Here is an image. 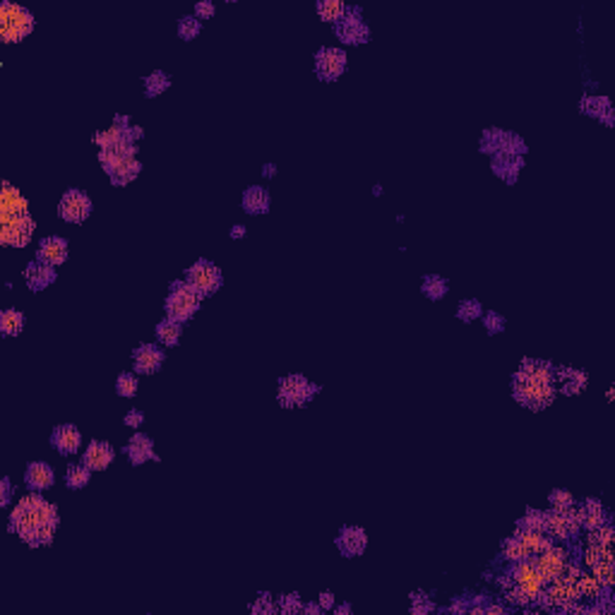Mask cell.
<instances>
[{"instance_id":"6da1fadb","label":"cell","mask_w":615,"mask_h":615,"mask_svg":"<svg viewBox=\"0 0 615 615\" xmlns=\"http://www.w3.org/2000/svg\"><path fill=\"white\" fill-rule=\"evenodd\" d=\"M58 524H61L58 510L51 502H46L39 493H34L17 502V507L10 514L8 529L12 534H17L26 546L39 548L53 544Z\"/></svg>"},{"instance_id":"7a4b0ae2","label":"cell","mask_w":615,"mask_h":615,"mask_svg":"<svg viewBox=\"0 0 615 615\" xmlns=\"http://www.w3.org/2000/svg\"><path fill=\"white\" fill-rule=\"evenodd\" d=\"M169 289L171 291L166 296V303H164L166 317H169V320H174V322H181V325H185V322L193 320V315L200 310L202 296L197 294V289L193 286V284L185 281V279L171 281Z\"/></svg>"},{"instance_id":"3957f363","label":"cell","mask_w":615,"mask_h":615,"mask_svg":"<svg viewBox=\"0 0 615 615\" xmlns=\"http://www.w3.org/2000/svg\"><path fill=\"white\" fill-rule=\"evenodd\" d=\"M555 385H544V382H531L521 375H512V396L519 406L529 411H544L555 401Z\"/></svg>"},{"instance_id":"277c9868","label":"cell","mask_w":615,"mask_h":615,"mask_svg":"<svg viewBox=\"0 0 615 615\" xmlns=\"http://www.w3.org/2000/svg\"><path fill=\"white\" fill-rule=\"evenodd\" d=\"M34 31V15L15 3L0 5V39L5 44L24 41Z\"/></svg>"},{"instance_id":"5b68a950","label":"cell","mask_w":615,"mask_h":615,"mask_svg":"<svg viewBox=\"0 0 615 615\" xmlns=\"http://www.w3.org/2000/svg\"><path fill=\"white\" fill-rule=\"evenodd\" d=\"M320 387L315 382H310L306 375H286L279 378V389H276V399L284 409H301L308 406L315 399Z\"/></svg>"},{"instance_id":"8992f818","label":"cell","mask_w":615,"mask_h":615,"mask_svg":"<svg viewBox=\"0 0 615 615\" xmlns=\"http://www.w3.org/2000/svg\"><path fill=\"white\" fill-rule=\"evenodd\" d=\"M185 281L193 284V286L197 289V294H200L202 299H207V296H214L216 291L221 289L224 274L211 260L200 257V260L188 267V272H185Z\"/></svg>"},{"instance_id":"52a82bcc","label":"cell","mask_w":615,"mask_h":615,"mask_svg":"<svg viewBox=\"0 0 615 615\" xmlns=\"http://www.w3.org/2000/svg\"><path fill=\"white\" fill-rule=\"evenodd\" d=\"M334 34L346 46H361L370 41V26L363 19V10L359 5H349L344 19L339 24H334Z\"/></svg>"},{"instance_id":"ba28073f","label":"cell","mask_w":615,"mask_h":615,"mask_svg":"<svg viewBox=\"0 0 615 615\" xmlns=\"http://www.w3.org/2000/svg\"><path fill=\"white\" fill-rule=\"evenodd\" d=\"M349 68L346 51L336 46H325L315 53V75L322 82H336Z\"/></svg>"},{"instance_id":"9c48e42d","label":"cell","mask_w":615,"mask_h":615,"mask_svg":"<svg viewBox=\"0 0 615 615\" xmlns=\"http://www.w3.org/2000/svg\"><path fill=\"white\" fill-rule=\"evenodd\" d=\"M544 531L551 536L553 541H574L579 534V524H577V514L572 510H548L546 519H544Z\"/></svg>"},{"instance_id":"30bf717a","label":"cell","mask_w":615,"mask_h":615,"mask_svg":"<svg viewBox=\"0 0 615 615\" xmlns=\"http://www.w3.org/2000/svg\"><path fill=\"white\" fill-rule=\"evenodd\" d=\"M91 197L79 188H70L68 193L61 197V204H58V214H61L63 221L68 224H82L89 219L91 214Z\"/></svg>"},{"instance_id":"8fae6325","label":"cell","mask_w":615,"mask_h":615,"mask_svg":"<svg viewBox=\"0 0 615 615\" xmlns=\"http://www.w3.org/2000/svg\"><path fill=\"white\" fill-rule=\"evenodd\" d=\"M164 361H166V354H164L161 346H154V344H140V346L132 351V368H135L137 375L159 373Z\"/></svg>"},{"instance_id":"7c38bea8","label":"cell","mask_w":615,"mask_h":615,"mask_svg":"<svg viewBox=\"0 0 615 615\" xmlns=\"http://www.w3.org/2000/svg\"><path fill=\"white\" fill-rule=\"evenodd\" d=\"M334 544H336V551H339L344 558H359L368 548V534H366V529H361V526H341Z\"/></svg>"},{"instance_id":"4fadbf2b","label":"cell","mask_w":615,"mask_h":615,"mask_svg":"<svg viewBox=\"0 0 615 615\" xmlns=\"http://www.w3.org/2000/svg\"><path fill=\"white\" fill-rule=\"evenodd\" d=\"M31 236H34V219L31 216L3 221V229H0V241L12 248H24L31 241Z\"/></svg>"},{"instance_id":"5bb4252c","label":"cell","mask_w":615,"mask_h":615,"mask_svg":"<svg viewBox=\"0 0 615 615\" xmlns=\"http://www.w3.org/2000/svg\"><path fill=\"white\" fill-rule=\"evenodd\" d=\"M22 216H29V202L10 183H3V193H0V224L22 219Z\"/></svg>"},{"instance_id":"9a60e30c","label":"cell","mask_w":615,"mask_h":615,"mask_svg":"<svg viewBox=\"0 0 615 615\" xmlns=\"http://www.w3.org/2000/svg\"><path fill=\"white\" fill-rule=\"evenodd\" d=\"M123 454L130 459L132 466H142L151 459L159 461L156 452H154V442H151L149 435H144V433L132 435V438L128 440V445L123 447Z\"/></svg>"},{"instance_id":"2e32d148","label":"cell","mask_w":615,"mask_h":615,"mask_svg":"<svg viewBox=\"0 0 615 615\" xmlns=\"http://www.w3.org/2000/svg\"><path fill=\"white\" fill-rule=\"evenodd\" d=\"M574 514H577L579 529H586V531L608 524L606 507L601 505V500H596V498H586L584 502H579V507H574Z\"/></svg>"},{"instance_id":"e0dca14e","label":"cell","mask_w":615,"mask_h":615,"mask_svg":"<svg viewBox=\"0 0 615 615\" xmlns=\"http://www.w3.org/2000/svg\"><path fill=\"white\" fill-rule=\"evenodd\" d=\"M36 260H41L51 267H61V264L68 260V241L61 236H46L39 241V250H36Z\"/></svg>"},{"instance_id":"ac0fdd59","label":"cell","mask_w":615,"mask_h":615,"mask_svg":"<svg viewBox=\"0 0 615 615\" xmlns=\"http://www.w3.org/2000/svg\"><path fill=\"white\" fill-rule=\"evenodd\" d=\"M51 447L63 457H72L82 447V433L75 426H58L51 433Z\"/></svg>"},{"instance_id":"d6986e66","label":"cell","mask_w":615,"mask_h":615,"mask_svg":"<svg viewBox=\"0 0 615 615\" xmlns=\"http://www.w3.org/2000/svg\"><path fill=\"white\" fill-rule=\"evenodd\" d=\"M579 109H581V114H584V116L596 118V121L604 123L606 128H613V125H615V111H613V104H611V99H608V96L586 94V96H581Z\"/></svg>"},{"instance_id":"ffe728a7","label":"cell","mask_w":615,"mask_h":615,"mask_svg":"<svg viewBox=\"0 0 615 615\" xmlns=\"http://www.w3.org/2000/svg\"><path fill=\"white\" fill-rule=\"evenodd\" d=\"M56 276H58L56 267H51V264H46L41 260H31L24 267V281H26V286H29V291H34V294L49 289L51 284L56 281Z\"/></svg>"},{"instance_id":"44dd1931","label":"cell","mask_w":615,"mask_h":615,"mask_svg":"<svg viewBox=\"0 0 615 615\" xmlns=\"http://www.w3.org/2000/svg\"><path fill=\"white\" fill-rule=\"evenodd\" d=\"M555 382L560 385V392L565 396H574V394H581L589 385V375L579 368H555Z\"/></svg>"},{"instance_id":"7402d4cb","label":"cell","mask_w":615,"mask_h":615,"mask_svg":"<svg viewBox=\"0 0 615 615\" xmlns=\"http://www.w3.org/2000/svg\"><path fill=\"white\" fill-rule=\"evenodd\" d=\"M517 375L531 380V382H544V385H555V366L551 361L544 359H521Z\"/></svg>"},{"instance_id":"603a6c76","label":"cell","mask_w":615,"mask_h":615,"mask_svg":"<svg viewBox=\"0 0 615 615\" xmlns=\"http://www.w3.org/2000/svg\"><path fill=\"white\" fill-rule=\"evenodd\" d=\"M526 159L524 156H510V154H495L491 156V169L493 174L505 181L507 185H514L519 181V174L524 169Z\"/></svg>"},{"instance_id":"cb8c5ba5","label":"cell","mask_w":615,"mask_h":615,"mask_svg":"<svg viewBox=\"0 0 615 615\" xmlns=\"http://www.w3.org/2000/svg\"><path fill=\"white\" fill-rule=\"evenodd\" d=\"M24 484L34 493L49 491V488L56 484V471H53V466L46 464V461H31L24 471Z\"/></svg>"},{"instance_id":"d4e9b609","label":"cell","mask_w":615,"mask_h":615,"mask_svg":"<svg viewBox=\"0 0 615 615\" xmlns=\"http://www.w3.org/2000/svg\"><path fill=\"white\" fill-rule=\"evenodd\" d=\"M114 457H116V452L109 442L94 440V442H89L87 449H84L82 461L91 469V471H106V469L111 466V461H114Z\"/></svg>"},{"instance_id":"484cf974","label":"cell","mask_w":615,"mask_h":615,"mask_svg":"<svg viewBox=\"0 0 615 615\" xmlns=\"http://www.w3.org/2000/svg\"><path fill=\"white\" fill-rule=\"evenodd\" d=\"M106 174H109L111 183L118 185V188H123V185H128L135 181L137 176H140L142 171V161L137 156H128V159H121V161L111 164L109 169H104Z\"/></svg>"},{"instance_id":"4316f807","label":"cell","mask_w":615,"mask_h":615,"mask_svg":"<svg viewBox=\"0 0 615 615\" xmlns=\"http://www.w3.org/2000/svg\"><path fill=\"white\" fill-rule=\"evenodd\" d=\"M241 204H243V211H246V214L260 216V214H267L269 207H272V197H269V193L262 188V185H250L241 197Z\"/></svg>"},{"instance_id":"83f0119b","label":"cell","mask_w":615,"mask_h":615,"mask_svg":"<svg viewBox=\"0 0 615 615\" xmlns=\"http://www.w3.org/2000/svg\"><path fill=\"white\" fill-rule=\"evenodd\" d=\"M507 132H510V130H502V128H486L484 132H481L479 149L484 151V154H488V156L500 154L502 147H505Z\"/></svg>"},{"instance_id":"f1b7e54d","label":"cell","mask_w":615,"mask_h":615,"mask_svg":"<svg viewBox=\"0 0 615 615\" xmlns=\"http://www.w3.org/2000/svg\"><path fill=\"white\" fill-rule=\"evenodd\" d=\"M421 294L428 301H442L449 294V284L445 276L440 274H426L421 279Z\"/></svg>"},{"instance_id":"f546056e","label":"cell","mask_w":615,"mask_h":615,"mask_svg":"<svg viewBox=\"0 0 615 615\" xmlns=\"http://www.w3.org/2000/svg\"><path fill=\"white\" fill-rule=\"evenodd\" d=\"M346 3H341V0H320L317 3V17L322 19V22L327 24H339L344 15H346Z\"/></svg>"},{"instance_id":"4dcf8cb0","label":"cell","mask_w":615,"mask_h":615,"mask_svg":"<svg viewBox=\"0 0 615 615\" xmlns=\"http://www.w3.org/2000/svg\"><path fill=\"white\" fill-rule=\"evenodd\" d=\"M24 329V313L15 308H8L0 313V334L3 336H19Z\"/></svg>"},{"instance_id":"1f68e13d","label":"cell","mask_w":615,"mask_h":615,"mask_svg":"<svg viewBox=\"0 0 615 615\" xmlns=\"http://www.w3.org/2000/svg\"><path fill=\"white\" fill-rule=\"evenodd\" d=\"M91 469L84 464H70L68 466V471H65V486L70 488V491H82V488H87L89 486V481H91Z\"/></svg>"},{"instance_id":"d6a6232c","label":"cell","mask_w":615,"mask_h":615,"mask_svg":"<svg viewBox=\"0 0 615 615\" xmlns=\"http://www.w3.org/2000/svg\"><path fill=\"white\" fill-rule=\"evenodd\" d=\"M181 334H183V325L181 322L169 320V317H164L156 325V339L159 344H164V346H176V344L181 341Z\"/></svg>"},{"instance_id":"836d02e7","label":"cell","mask_w":615,"mask_h":615,"mask_svg":"<svg viewBox=\"0 0 615 615\" xmlns=\"http://www.w3.org/2000/svg\"><path fill=\"white\" fill-rule=\"evenodd\" d=\"M169 87H171V77H169V72H164V70H154L151 75L144 77V96L147 99L161 96Z\"/></svg>"},{"instance_id":"e575fe53","label":"cell","mask_w":615,"mask_h":615,"mask_svg":"<svg viewBox=\"0 0 615 615\" xmlns=\"http://www.w3.org/2000/svg\"><path fill=\"white\" fill-rule=\"evenodd\" d=\"M500 555H502V560H507V563H510V565H512V563H521V560H529V558H531V553L526 551V546L521 544L517 534H514V536H510V539H505V544H502Z\"/></svg>"},{"instance_id":"d590c367","label":"cell","mask_w":615,"mask_h":615,"mask_svg":"<svg viewBox=\"0 0 615 615\" xmlns=\"http://www.w3.org/2000/svg\"><path fill=\"white\" fill-rule=\"evenodd\" d=\"M521 544L526 546V551L531 553V558L541 551H546L548 546H553V539L546 531H517Z\"/></svg>"},{"instance_id":"8d00e7d4","label":"cell","mask_w":615,"mask_h":615,"mask_svg":"<svg viewBox=\"0 0 615 615\" xmlns=\"http://www.w3.org/2000/svg\"><path fill=\"white\" fill-rule=\"evenodd\" d=\"M544 519H546V512L544 510H529L521 514V519L517 521V531H544Z\"/></svg>"},{"instance_id":"74e56055","label":"cell","mask_w":615,"mask_h":615,"mask_svg":"<svg viewBox=\"0 0 615 615\" xmlns=\"http://www.w3.org/2000/svg\"><path fill=\"white\" fill-rule=\"evenodd\" d=\"M484 315V303L479 299H464L457 306V320L461 322H476Z\"/></svg>"},{"instance_id":"f35d334b","label":"cell","mask_w":615,"mask_h":615,"mask_svg":"<svg viewBox=\"0 0 615 615\" xmlns=\"http://www.w3.org/2000/svg\"><path fill=\"white\" fill-rule=\"evenodd\" d=\"M200 31H202V22L195 15H185L178 19V36H181L183 41H193V39L200 36Z\"/></svg>"},{"instance_id":"ab89813d","label":"cell","mask_w":615,"mask_h":615,"mask_svg":"<svg viewBox=\"0 0 615 615\" xmlns=\"http://www.w3.org/2000/svg\"><path fill=\"white\" fill-rule=\"evenodd\" d=\"M140 389V380H137V373H121L116 378V392L125 396V399H132Z\"/></svg>"},{"instance_id":"60d3db41","label":"cell","mask_w":615,"mask_h":615,"mask_svg":"<svg viewBox=\"0 0 615 615\" xmlns=\"http://www.w3.org/2000/svg\"><path fill=\"white\" fill-rule=\"evenodd\" d=\"M481 322H484L486 332L491 334V336L502 334V332H505V325H507L505 315L495 313V310H484V315H481Z\"/></svg>"},{"instance_id":"b9f144b4","label":"cell","mask_w":615,"mask_h":615,"mask_svg":"<svg viewBox=\"0 0 615 615\" xmlns=\"http://www.w3.org/2000/svg\"><path fill=\"white\" fill-rule=\"evenodd\" d=\"M548 502H551L553 510H572L574 507V495L565 488H553L548 493Z\"/></svg>"},{"instance_id":"7bdbcfd3","label":"cell","mask_w":615,"mask_h":615,"mask_svg":"<svg viewBox=\"0 0 615 615\" xmlns=\"http://www.w3.org/2000/svg\"><path fill=\"white\" fill-rule=\"evenodd\" d=\"M438 611V606L433 604V599L426 591H414L411 594V613L414 615H428Z\"/></svg>"},{"instance_id":"ee69618b","label":"cell","mask_w":615,"mask_h":615,"mask_svg":"<svg viewBox=\"0 0 615 615\" xmlns=\"http://www.w3.org/2000/svg\"><path fill=\"white\" fill-rule=\"evenodd\" d=\"M276 611L284 615L303 613V601L299 594H284V596H279V601H276Z\"/></svg>"},{"instance_id":"f6af8a7d","label":"cell","mask_w":615,"mask_h":615,"mask_svg":"<svg viewBox=\"0 0 615 615\" xmlns=\"http://www.w3.org/2000/svg\"><path fill=\"white\" fill-rule=\"evenodd\" d=\"M276 611V604L272 599H269V594H260V599L255 601L253 606H250V613H274Z\"/></svg>"},{"instance_id":"bcb514c9","label":"cell","mask_w":615,"mask_h":615,"mask_svg":"<svg viewBox=\"0 0 615 615\" xmlns=\"http://www.w3.org/2000/svg\"><path fill=\"white\" fill-rule=\"evenodd\" d=\"M123 423L128 428H135L137 431V428L144 426V411H140V409H130V411L123 416Z\"/></svg>"},{"instance_id":"7dc6e473","label":"cell","mask_w":615,"mask_h":615,"mask_svg":"<svg viewBox=\"0 0 615 615\" xmlns=\"http://www.w3.org/2000/svg\"><path fill=\"white\" fill-rule=\"evenodd\" d=\"M214 12H216V8H214V3H211V0H200V3L195 5V17L200 19H211L214 17Z\"/></svg>"},{"instance_id":"c3c4849f","label":"cell","mask_w":615,"mask_h":615,"mask_svg":"<svg viewBox=\"0 0 615 615\" xmlns=\"http://www.w3.org/2000/svg\"><path fill=\"white\" fill-rule=\"evenodd\" d=\"M12 495H15V486H12L10 479L0 481V507H8L12 502Z\"/></svg>"},{"instance_id":"681fc988","label":"cell","mask_w":615,"mask_h":615,"mask_svg":"<svg viewBox=\"0 0 615 615\" xmlns=\"http://www.w3.org/2000/svg\"><path fill=\"white\" fill-rule=\"evenodd\" d=\"M445 613H469V596H454Z\"/></svg>"},{"instance_id":"f907efd6","label":"cell","mask_w":615,"mask_h":615,"mask_svg":"<svg viewBox=\"0 0 615 615\" xmlns=\"http://www.w3.org/2000/svg\"><path fill=\"white\" fill-rule=\"evenodd\" d=\"M317 604H320V608L322 611H334V606H336V599H334V594L332 591H322L320 596H317Z\"/></svg>"},{"instance_id":"816d5d0a","label":"cell","mask_w":615,"mask_h":615,"mask_svg":"<svg viewBox=\"0 0 615 615\" xmlns=\"http://www.w3.org/2000/svg\"><path fill=\"white\" fill-rule=\"evenodd\" d=\"M246 226H243V224H236V226H231V231H229V236H231V241H243V238H246Z\"/></svg>"},{"instance_id":"f5cc1de1","label":"cell","mask_w":615,"mask_h":615,"mask_svg":"<svg viewBox=\"0 0 615 615\" xmlns=\"http://www.w3.org/2000/svg\"><path fill=\"white\" fill-rule=\"evenodd\" d=\"M303 613H306V615H322L325 611H322L317 601H310V604H303Z\"/></svg>"},{"instance_id":"db71d44e","label":"cell","mask_w":615,"mask_h":615,"mask_svg":"<svg viewBox=\"0 0 615 615\" xmlns=\"http://www.w3.org/2000/svg\"><path fill=\"white\" fill-rule=\"evenodd\" d=\"M262 176L274 178L276 176V164H262Z\"/></svg>"},{"instance_id":"11a10c76","label":"cell","mask_w":615,"mask_h":615,"mask_svg":"<svg viewBox=\"0 0 615 615\" xmlns=\"http://www.w3.org/2000/svg\"><path fill=\"white\" fill-rule=\"evenodd\" d=\"M334 613H336V615H351V613H354V606H351V604L334 606Z\"/></svg>"},{"instance_id":"9f6ffc18","label":"cell","mask_w":615,"mask_h":615,"mask_svg":"<svg viewBox=\"0 0 615 615\" xmlns=\"http://www.w3.org/2000/svg\"><path fill=\"white\" fill-rule=\"evenodd\" d=\"M373 195H375V197H380V195H382V185H380V183H378V185H373Z\"/></svg>"},{"instance_id":"6f0895ef","label":"cell","mask_w":615,"mask_h":615,"mask_svg":"<svg viewBox=\"0 0 615 615\" xmlns=\"http://www.w3.org/2000/svg\"><path fill=\"white\" fill-rule=\"evenodd\" d=\"M606 399H608V401H613V399H615V389H613V387L606 392Z\"/></svg>"}]
</instances>
